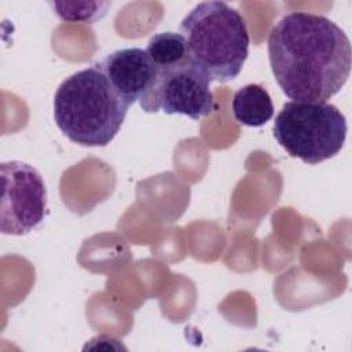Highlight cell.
I'll return each mask as SVG.
<instances>
[{"mask_svg":"<svg viewBox=\"0 0 352 352\" xmlns=\"http://www.w3.org/2000/svg\"><path fill=\"white\" fill-rule=\"evenodd\" d=\"M268 59L282 92L293 102H326L348 81L351 43L331 19L302 11L282 16L268 34Z\"/></svg>","mask_w":352,"mask_h":352,"instance_id":"cell-1","label":"cell"},{"mask_svg":"<svg viewBox=\"0 0 352 352\" xmlns=\"http://www.w3.org/2000/svg\"><path fill=\"white\" fill-rule=\"evenodd\" d=\"M129 106L95 63L66 77L54 96V120L80 146H107L120 132Z\"/></svg>","mask_w":352,"mask_h":352,"instance_id":"cell-2","label":"cell"},{"mask_svg":"<svg viewBox=\"0 0 352 352\" xmlns=\"http://www.w3.org/2000/svg\"><path fill=\"white\" fill-rule=\"evenodd\" d=\"M190 60L212 81L227 82L242 70L249 55V30L241 12L224 1H204L182 21Z\"/></svg>","mask_w":352,"mask_h":352,"instance_id":"cell-3","label":"cell"},{"mask_svg":"<svg viewBox=\"0 0 352 352\" xmlns=\"http://www.w3.org/2000/svg\"><path fill=\"white\" fill-rule=\"evenodd\" d=\"M346 129L345 116L327 102H286L274 121V138L279 146L309 165L337 155Z\"/></svg>","mask_w":352,"mask_h":352,"instance_id":"cell-4","label":"cell"},{"mask_svg":"<svg viewBox=\"0 0 352 352\" xmlns=\"http://www.w3.org/2000/svg\"><path fill=\"white\" fill-rule=\"evenodd\" d=\"M210 82L188 58L175 66L157 69L154 81L139 99V104L144 113L162 111L199 120L217 109Z\"/></svg>","mask_w":352,"mask_h":352,"instance_id":"cell-5","label":"cell"},{"mask_svg":"<svg viewBox=\"0 0 352 352\" xmlns=\"http://www.w3.org/2000/svg\"><path fill=\"white\" fill-rule=\"evenodd\" d=\"M0 230L6 235L33 231L47 213V188L40 172L22 161L0 165Z\"/></svg>","mask_w":352,"mask_h":352,"instance_id":"cell-6","label":"cell"},{"mask_svg":"<svg viewBox=\"0 0 352 352\" xmlns=\"http://www.w3.org/2000/svg\"><path fill=\"white\" fill-rule=\"evenodd\" d=\"M109 80L114 92L128 104L138 102L151 87L157 74L146 50L122 48L106 55L96 63Z\"/></svg>","mask_w":352,"mask_h":352,"instance_id":"cell-7","label":"cell"},{"mask_svg":"<svg viewBox=\"0 0 352 352\" xmlns=\"http://www.w3.org/2000/svg\"><path fill=\"white\" fill-rule=\"evenodd\" d=\"M231 109L235 121L250 128L263 126L274 116L271 96L258 84H248L239 88L234 94Z\"/></svg>","mask_w":352,"mask_h":352,"instance_id":"cell-8","label":"cell"},{"mask_svg":"<svg viewBox=\"0 0 352 352\" xmlns=\"http://www.w3.org/2000/svg\"><path fill=\"white\" fill-rule=\"evenodd\" d=\"M146 52L157 69L175 66L188 59L186 40L180 33L175 32L154 34L147 44Z\"/></svg>","mask_w":352,"mask_h":352,"instance_id":"cell-9","label":"cell"},{"mask_svg":"<svg viewBox=\"0 0 352 352\" xmlns=\"http://www.w3.org/2000/svg\"><path fill=\"white\" fill-rule=\"evenodd\" d=\"M48 4L62 21L80 23L98 22L111 6L110 1H50Z\"/></svg>","mask_w":352,"mask_h":352,"instance_id":"cell-10","label":"cell"}]
</instances>
